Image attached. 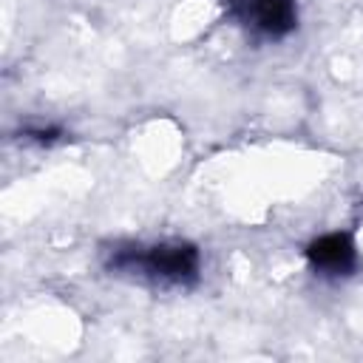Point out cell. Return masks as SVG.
Instances as JSON below:
<instances>
[{
  "label": "cell",
  "mask_w": 363,
  "mask_h": 363,
  "mask_svg": "<svg viewBox=\"0 0 363 363\" xmlns=\"http://www.w3.org/2000/svg\"><path fill=\"white\" fill-rule=\"evenodd\" d=\"M306 261L320 275H349L357 264V247L349 233H326L309 241Z\"/></svg>",
  "instance_id": "3"
},
{
  "label": "cell",
  "mask_w": 363,
  "mask_h": 363,
  "mask_svg": "<svg viewBox=\"0 0 363 363\" xmlns=\"http://www.w3.org/2000/svg\"><path fill=\"white\" fill-rule=\"evenodd\" d=\"M227 17L258 40H281L298 26L295 0H224Z\"/></svg>",
  "instance_id": "2"
},
{
  "label": "cell",
  "mask_w": 363,
  "mask_h": 363,
  "mask_svg": "<svg viewBox=\"0 0 363 363\" xmlns=\"http://www.w3.org/2000/svg\"><path fill=\"white\" fill-rule=\"evenodd\" d=\"M26 136H28L31 142H37V145H54V142L62 136V130L54 128V125H48V128H28Z\"/></svg>",
  "instance_id": "4"
},
{
  "label": "cell",
  "mask_w": 363,
  "mask_h": 363,
  "mask_svg": "<svg viewBox=\"0 0 363 363\" xmlns=\"http://www.w3.org/2000/svg\"><path fill=\"white\" fill-rule=\"evenodd\" d=\"M108 269L159 286H190L199 281L201 255L187 241L119 244L108 252Z\"/></svg>",
  "instance_id": "1"
}]
</instances>
